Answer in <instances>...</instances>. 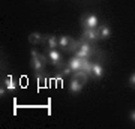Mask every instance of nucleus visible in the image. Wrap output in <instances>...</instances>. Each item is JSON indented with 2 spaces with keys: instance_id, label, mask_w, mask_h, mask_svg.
Listing matches in <instances>:
<instances>
[{
  "instance_id": "obj_1",
  "label": "nucleus",
  "mask_w": 135,
  "mask_h": 129,
  "mask_svg": "<svg viewBox=\"0 0 135 129\" xmlns=\"http://www.w3.org/2000/svg\"><path fill=\"white\" fill-rule=\"evenodd\" d=\"M47 63H48L47 56H45V54H39L33 48L32 53H30V66H32V69H33V72L36 75H38V74H42Z\"/></svg>"
},
{
  "instance_id": "obj_2",
  "label": "nucleus",
  "mask_w": 135,
  "mask_h": 129,
  "mask_svg": "<svg viewBox=\"0 0 135 129\" xmlns=\"http://www.w3.org/2000/svg\"><path fill=\"white\" fill-rule=\"evenodd\" d=\"M59 48H62L65 51L75 53V50H77V41H74L69 35H62L59 38Z\"/></svg>"
},
{
  "instance_id": "obj_3",
  "label": "nucleus",
  "mask_w": 135,
  "mask_h": 129,
  "mask_svg": "<svg viewBox=\"0 0 135 129\" xmlns=\"http://www.w3.org/2000/svg\"><path fill=\"white\" fill-rule=\"evenodd\" d=\"M81 24L84 29H96V27H99V20L95 14H86L83 15Z\"/></svg>"
},
{
  "instance_id": "obj_4",
  "label": "nucleus",
  "mask_w": 135,
  "mask_h": 129,
  "mask_svg": "<svg viewBox=\"0 0 135 129\" xmlns=\"http://www.w3.org/2000/svg\"><path fill=\"white\" fill-rule=\"evenodd\" d=\"M81 38L84 39V41H87V42H92L95 44L96 41H99L101 39V35H99V29H84L83 30V35Z\"/></svg>"
},
{
  "instance_id": "obj_5",
  "label": "nucleus",
  "mask_w": 135,
  "mask_h": 129,
  "mask_svg": "<svg viewBox=\"0 0 135 129\" xmlns=\"http://www.w3.org/2000/svg\"><path fill=\"white\" fill-rule=\"evenodd\" d=\"M45 56H47V59H48V63H51V65H54V66H59L60 62H62V54H60V51H57V50L47 48Z\"/></svg>"
},
{
  "instance_id": "obj_6",
  "label": "nucleus",
  "mask_w": 135,
  "mask_h": 129,
  "mask_svg": "<svg viewBox=\"0 0 135 129\" xmlns=\"http://www.w3.org/2000/svg\"><path fill=\"white\" fill-rule=\"evenodd\" d=\"M77 50H80V51H84V53H87L90 57L93 56V53H95V45H93L92 42H87V41H84V39H80V41H77ZM75 50V51H77Z\"/></svg>"
},
{
  "instance_id": "obj_7",
  "label": "nucleus",
  "mask_w": 135,
  "mask_h": 129,
  "mask_svg": "<svg viewBox=\"0 0 135 129\" xmlns=\"http://www.w3.org/2000/svg\"><path fill=\"white\" fill-rule=\"evenodd\" d=\"M44 45L45 48H51V50H56L59 47V38L56 35H47L44 38Z\"/></svg>"
},
{
  "instance_id": "obj_8",
  "label": "nucleus",
  "mask_w": 135,
  "mask_h": 129,
  "mask_svg": "<svg viewBox=\"0 0 135 129\" xmlns=\"http://www.w3.org/2000/svg\"><path fill=\"white\" fill-rule=\"evenodd\" d=\"M83 87H84V84L78 78H74L72 77V80L69 83V92H71V95H78L83 90Z\"/></svg>"
},
{
  "instance_id": "obj_9",
  "label": "nucleus",
  "mask_w": 135,
  "mask_h": 129,
  "mask_svg": "<svg viewBox=\"0 0 135 129\" xmlns=\"http://www.w3.org/2000/svg\"><path fill=\"white\" fill-rule=\"evenodd\" d=\"M104 66H102V63L99 62H93L92 65V78H95V80H99V78H102L104 77Z\"/></svg>"
},
{
  "instance_id": "obj_10",
  "label": "nucleus",
  "mask_w": 135,
  "mask_h": 129,
  "mask_svg": "<svg viewBox=\"0 0 135 129\" xmlns=\"http://www.w3.org/2000/svg\"><path fill=\"white\" fill-rule=\"evenodd\" d=\"M44 36L42 33H39V32H33V33H30L29 36H27V41H29V44H32V45H39V44H44Z\"/></svg>"
},
{
  "instance_id": "obj_11",
  "label": "nucleus",
  "mask_w": 135,
  "mask_h": 129,
  "mask_svg": "<svg viewBox=\"0 0 135 129\" xmlns=\"http://www.w3.org/2000/svg\"><path fill=\"white\" fill-rule=\"evenodd\" d=\"M68 66L72 69V72L81 71V59L77 57V56H74L72 59H69V62H68Z\"/></svg>"
},
{
  "instance_id": "obj_12",
  "label": "nucleus",
  "mask_w": 135,
  "mask_h": 129,
  "mask_svg": "<svg viewBox=\"0 0 135 129\" xmlns=\"http://www.w3.org/2000/svg\"><path fill=\"white\" fill-rule=\"evenodd\" d=\"M2 84L6 87V90H9V92H14L15 89H17V84H15V81H14V78H12V75L5 77V80H3V83H2Z\"/></svg>"
},
{
  "instance_id": "obj_13",
  "label": "nucleus",
  "mask_w": 135,
  "mask_h": 129,
  "mask_svg": "<svg viewBox=\"0 0 135 129\" xmlns=\"http://www.w3.org/2000/svg\"><path fill=\"white\" fill-rule=\"evenodd\" d=\"M98 29H99V35H101V39H108V38L111 36V33H113V32H111V29L108 27V26H107V24H101V26H99Z\"/></svg>"
},
{
  "instance_id": "obj_14",
  "label": "nucleus",
  "mask_w": 135,
  "mask_h": 129,
  "mask_svg": "<svg viewBox=\"0 0 135 129\" xmlns=\"http://www.w3.org/2000/svg\"><path fill=\"white\" fill-rule=\"evenodd\" d=\"M38 84H39L41 87H45V84H47V80H45L44 72H42V74H38Z\"/></svg>"
},
{
  "instance_id": "obj_15",
  "label": "nucleus",
  "mask_w": 135,
  "mask_h": 129,
  "mask_svg": "<svg viewBox=\"0 0 135 129\" xmlns=\"http://www.w3.org/2000/svg\"><path fill=\"white\" fill-rule=\"evenodd\" d=\"M62 74H63V77H66V75H71V74H72V69H71V68H69V66L66 65V68H65V69L62 71Z\"/></svg>"
},
{
  "instance_id": "obj_16",
  "label": "nucleus",
  "mask_w": 135,
  "mask_h": 129,
  "mask_svg": "<svg viewBox=\"0 0 135 129\" xmlns=\"http://www.w3.org/2000/svg\"><path fill=\"white\" fill-rule=\"evenodd\" d=\"M129 86L131 87H135V72L129 77Z\"/></svg>"
},
{
  "instance_id": "obj_17",
  "label": "nucleus",
  "mask_w": 135,
  "mask_h": 129,
  "mask_svg": "<svg viewBox=\"0 0 135 129\" xmlns=\"http://www.w3.org/2000/svg\"><path fill=\"white\" fill-rule=\"evenodd\" d=\"M5 93H6V87L2 84V87H0V96L3 98V96H5Z\"/></svg>"
},
{
  "instance_id": "obj_18",
  "label": "nucleus",
  "mask_w": 135,
  "mask_h": 129,
  "mask_svg": "<svg viewBox=\"0 0 135 129\" xmlns=\"http://www.w3.org/2000/svg\"><path fill=\"white\" fill-rule=\"evenodd\" d=\"M129 119L132 120V122H135V110H132V111L129 113Z\"/></svg>"
}]
</instances>
